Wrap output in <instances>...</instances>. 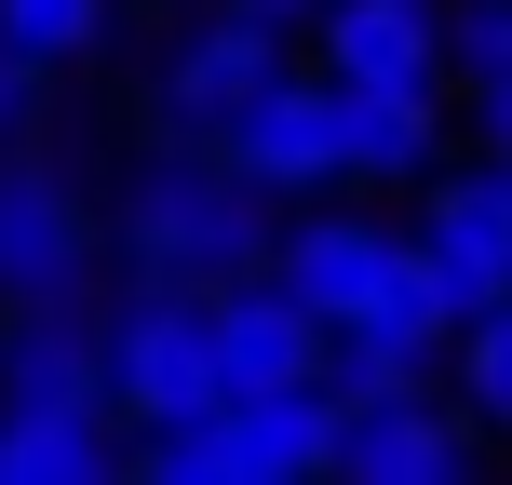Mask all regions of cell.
Wrapping results in <instances>:
<instances>
[{
    "label": "cell",
    "instance_id": "obj_1",
    "mask_svg": "<svg viewBox=\"0 0 512 485\" xmlns=\"http://www.w3.org/2000/svg\"><path fill=\"white\" fill-rule=\"evenodd\" d=\"M108 243H122V283H243L270 270V189L203 135H162V162L122 189Z\"/></svg>",
    "mask_w": 512,
    "mask_h": 485
},
{
    "label": "cell",
    "instance_id": "obj_2",
    "mask_svg": "<svg viewBox=\"0 0 512 485\" xmlns=\"http://www.w3.org/2000/svg\"><path fill=\"white\" fill-rule=\"evenodd\" d=\"M230 351H216V283H135L108 310V418H216Z\"/></svg>",
    "mask_w": 512,
    "mask_h": 485
},
{
    "label": "cell",
    "instance_id": "obj_3",
    "mask_svg": "<svg viewBox=\"0 0 512 485\" xmlns=\"http://www.w3.org/2000/svg\"><path fill=\"white\" fill-rule=\"evenodd\" d=\"M216 149H230L270 203H324V189H351V162H337V68L256 81V95L230 108V135H216Z\"/></svg>",
    "mask_w": 512,
    "mask_h": 485
},
{
    "label": "cell",
    "instance_id": "obj_4",
    "mask_svg": "<svg viewBox=\"0 0 512 485\" xmlns=\"http://www.w3.org/2000/svg\"><path fill=\"white\" fill-rule=\"evenodd\" d=\"M283 68H297V41L216 0L203 27H176V41H162V81H149V122H162V135H203V149H216V135H230V108L256 95V81H283Z\"/></svg>",
    "mask_w": 512,
    "mask_h": 485
},
{
    "label": "cell",
    "instance_id": "obj_5",
    "mask_svg": "<svg viewBox=\"0 0 512 485\" xmlns=\"http://www.w3.org/2000/svg\"><path fill=\"white\" fill-rule=\"evenodd\" d=\"M108 310L95 283L0 297V405H108Z\"/></svg>",
    "mask_w": 512,
    "mask_h": 485
},
{
    "label": "cell",
    "instance_id": "obj_6",
    "mask_svg": "<svg viewBox=\"0 0 512 485\" xmlns=\"http://www.w3.org/2000/svg\"><path fill=\"white\" fill-rule=\"evenodd\" d=\"M108 216L54 176L41 149H0V297H54V283H95Z\"/></svg>",
    "mask_w": 512,
    "mask_h": 485
},
{
    "label": "cell",
    "instance_id": "obj_7",
    "mask_svg": "<svg viewBox=\"0 0 512 485\" xmlns=\"http://www.w3.org/2000/svg\"><path fill=\"white\" fill-rule=\"evenodd\" d=\"M486 459V418L459 391H391V405L337 418V485H445Z\"/></svg>",
    "mask_w": 512,
    "mask_h": 485
},
{
    "label": "cell",
    "instance_id": "obj_8",
    "mask_svg": "<svg viewBox=\"0 0 512 485\" xmlns=\"http://www.w3.org/2000/svg\"><path fill=\"white\" fill-rule=\"evenodd\" d=\"M418 243H432V270H445V297H459V324H472V310H499V297H512V176H499V162H472V176H445V162H432Z\"/></svg>",
    "mask_w": 512,
    "mask_h": 485
},
{
    "label": "cell",
    "instance_id": "obj_9",
    "mask_svg": "<svg viewBox=\"0 0 512 485\" xmlns=\"http://www.w3.org/2000/svg\"><path fill=\"white\" fill-rule=\"evenodd\" d=\"M216 351H230V391H297V378H324L337 324L283 270H243V283H216Z\"/></svg>",
    "mask_w": 512,
    "mask_h": 485
},
{
    "label": "cell",
    "instance_id": "obj_10",
    "mask_svg": "<svg viewBox=\"0 0 512 485\" xmlns=\"http://www.w3.org/2000/svg\"><path fill=\"white\" fill-rule=\"evenodd\" d=\"M337 162L351 189H432L445 162V81H337Z\"/></svg>",
    "mask_w": 512,
    "mask_h": 485
},
{
    "label": "cell",
    "instance_id": "obj_11",
    "mask_svg": "<svg viewBox=\"0 0 512 485\" xmlns=\"http://www.w3.org/2000/svg\"><path fill=\"white\" fill-rule=\"evenodd\" d=\"M230 485H310V472H337V391L324 378H297V391H230Z\"/></svg>",
    "mask_w": 512,
    "mask_h": 485
},
{
    "label": "cell",
    "instance_id": "obj_12",
    "mask_svg": "<svg viewBox=\"0 0 512 485\" xmlns=\"http://www.w3.org/2000/svg\"><path fill=\"white\" fill-rule=\"evenodd\" d=\"M122 432L108 405H0V485H108Z\"/></svg>",
    "mask_w": 512,
    "mask_h": 485
},
{
    "label": "cell",
    "instance_id": "obj_13",
    "mask_svg": "<svg viewBox=\"0 0 512 485\" xmlns=\"http://www.w3.org/2000/svg\"><path fill=\"white\" fill-rule=\"evenodd\" d=\"M324 391H337V405L445 391V351H432V337H405V324H337V351H324Z\"/></svg>",
    "mask_w": 512,
    "mask_h": 485
},
{
    "label": "cell",
    "instance_id": "obj_14",
    "mask_svg": "<svg viewBox=\"0 0 512 485\" xmlns=\"http://www.w3.org/2000/svg\"><path fill=\"white\" fill-rule=\"evenodd\" d=\"M445 391L486 418V445H512V297H499V310H472V324L445 337Z\"/></svg>",
    "mask_w": 512,
    "mask_h": 485
},
{
    "label": "cell",
    "instance_id": "obj_15",
    "mask_svg": "<svg viewBox=\"0 0 512 485\" xmlns=\"http://www.w3.org/2000/svg\"><path fill=\"white\" fill-rule=\"evenodd\" d=\"M122 472L135 485H230V418H149V432H122Z\"/></svg>",
    "mask_w": 512,
    "mask_h": 485
},
{
    "label": "cell",
    "instance_id": "obj_16",
    "mask_svg": "<svg viewBox=\"0 0 512 485\" xmlns=\"http://www.w3.org/2000/svg\"><path fill=\"white\" fill-rule=\"evenodd\" d=\"M0 41L41 54V68H81V54L108 41V0H0Z\"/></svg>",
    "mask_w": 512,
    "mask_h": 485
},
{
    "label": "cell",
    "instance_id": "obj_17",
    "mask_svg": "<svg viewBox=\"0 0 512 485\" xmlns=\"http://www.w3.org/2000/svg\"><path fill=\"white\" fill-rule=\"evenodd\" d=\"M459 81L472 108H512V0H459Z\"/></svg>",
    "mask_w": 512,
    "mask_h": 485
},
{
    "label": "cell",
    "instance_id": "obj_18",
    "mask_svg": "<svg viewBox=\"0 0 512 485\" xmlns=\"http://www.w3.org/2000/svg\"><path fill=\"white\" fill-rule=\"evenodd\" d=\"M41 108H54V68L0 41V149H27V135H41Z\"/></svg>",
    "mask_w": 512,
    "mask_h": 485
},
{
    "label": "cell",
    "instance_id": "obj_19",
    "mask_svg": "<svg viewBox=\"0 0 512 485\" xmlns=\"http://www.w3.org/2000/svg\"><path fill=\"white\" fill-rule=\"evenodd\" d=\"M230 14H256V27H283V41H310V27H324V0H230Z\"/></svg>",
    "mask_w": 512,
    "mask_h": 485
},
{
    "label": "cell",
    "instance_id": "obj_20",
    "mask_svg": "<svg viewBox=\"0 0 512 485\" xmlns=\"http://www.w3.org/2000/svg\"><path fill=\"white\" fill-rule=\"evenodd\" d=\"M472 122H486V162L512 176V108H472Z\"/></svg>",
    "mask_w": 512,
    "mask_h": 485
}]
</instances>
